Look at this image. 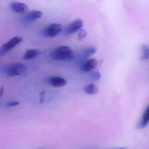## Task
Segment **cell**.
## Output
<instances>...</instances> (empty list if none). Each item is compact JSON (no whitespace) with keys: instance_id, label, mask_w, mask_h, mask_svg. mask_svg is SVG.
<instances>
[{"instance_id":"cell-6","label":"cell","mask_w":149,"mask_h":149,"mask_svg":"<svg viewBox=\"0 0 149 149\" xmlns=\"http://www.w3.org/2000/svg\"><path fill=\"white\" fill-rule=\"evenodd\" d=\"M47 80L49 85L54 87H63L67 83L66 79L58 76H50L47 79Z\"/></svg>"},{"instance_id":"cell-10","label":"cell","mask_w":149,"mask_h":149,"mask_svg":"<svg viewBox=\"0 0 149 149\" xmlns=\"http://www.w3.org/2000/svg\"><path fill=\"white\" fill-rule=\"evenodd\" d=\"M96 52V48L93 46H88L83 48L80 53L79 57L81 59L82 61H85L88 59V58L91 55H94Z\"/></svg>"},{"instance_id":"cell-7","label":"cell","mask_w":149,"mask_h":149,"mask_svg":"<svg viewBox=\"0 0 149 149\" xmlns=\"http://www.w3.org/2000/svg\"><path fill=\"white\" fill-rule=\"evenodd\" d=\"M98 65V61L95 58H90L82 61L80 69L84 72H90L94 69Z\"/></svg>"},{"instance_id":"cell-5","label":"cell","mask_w":149,"mask_h":149,"mask_svg":"<svg viewBox=\"0 0 149 149\" xmlns=\"http://www.w3.org/2000/svg\"><path fill=\"white\" fill-rule=\"evenodd\" d=\"M83 25V22L80 19H77L69 24H68L64 29L65 34L66 35L72 34L81 29Z\"/></svg>"},{"instance_id":"cell-14","label":"cell","mask_w":149,"mask_h":149,"mask_svg":"<svg viewBox=\"0 0 149 149\" xmlns=\"http://www.w3.org/2000/svg\"><path fill=\"white\" fill-rule=\"evenodd\" d=\"M140 59L142 61H146L149 59V46L144 44L141 47Z\"/></svg>"},{"instance_id":"cell-3","label":"cell","mask_w":149,"mask_h":149,"mask_svg":"<svg viewBox=\"0 0 149 149\" xmlns=\"http://www.w3.org/2000/svg\"><path fill=\"white\" fill-rule=\"evenodd\" d=\"M22 38L20 36H15L9 39L6 42L4 43L0 48V55L3 56L9 51L14 48L17 45L21 42Z\"/></svg>"},{"instance_id":"cell-17","label":"cell","mask_w":149,"mask_h":149,"mask_svg":"<svg viewBox=\"0 0 149 149\" xmlns=\"http://www.w3.org/2000/svg\"><path fill=\"white\" fill-rule=\"evenodd\" d=\"M19 104V102L16 101H9L6 104V106L7 107H13L18 105Z\"/></svg>"},{"instance_id":"cell-15","label":"cell","mask_w":149,"mask_h":149,"mask_svg":"<svg viewBox=\"0 0 149 149\" xmlns=\"http://www.w3.org/2000/svg\"><path fill=\"white\" fill-rule=\"evenodd\" d=\"M86 35H87V31H86V30L81 29V30H80L78 31V33H77L78 40H79V41L82 40L83 39H84L86 37Z\"/></svg>"},{"instance_id":"cell-18","label":"cell","mask_w":149,"mask_h":149,"mask_svg":"<svg viewBox=\"0 0 149 149\" xmlns=\"http://www.w3.org/2000/svg\"><path fill=\"white\" fill-rule=\"evenodd\" d=\"M3 94V86H1V96H2Z\"/></svg>"},{"instance_id":"cell-4","label":"cell","mask_w":149,"mask_h":149,"mask_svg":"<svg viewBox=\"0 0 149 149\" xmlns=\"http://www.w3.org/2000/svg\"><path fill=\"white\" fill-rule=\"evenodd\" d=\"M62 30V26L59 23H51L44 30L43 34L48 37H54L58 35Z\"/></svg>"},{"instance_id":"cell-8","label":"cell","mask_w":149,"mask_h":149,"mask_svg":"<svg viewBox=\"0 0 149 149\" xmlns=\"http://www.w3.org/2000/svg\"><path fill=\"white\" fill-rule=\"evenodd\" d=\"M42 15V12L38 10H33L27 13L23 16V22L25 23H31L39 18Z\"/></svg>"},{"instance_id":"cell-2","label":"cell","mask_w":149,"mask_h":149,"mask_svg":"<svg viewBox=\"0 0 149 149\" xmlns=\"http://www.w3.org/2000/svg\"><path fill=\"white\" fill-rule=\"evenodd\" d=\"M26 70V66L20 62L10 63L4 65L2 68V73L8 77L20 76Z\"/></svg>"},{"instance_id":"cell-11","label":"cell","mask_w":149,"mask_h":149,"mask_svg":"<svg viewBox=\"0 0 149 149\" xmlns=\"http://www.w3.org/2000/svg\"><path fill=\"white\" fill-rule=\"evenodd\" d=\"M149 123V104L145 108L141 119L138 125V127L140 129L144 128Z\"/></svg>"},{"instance_id":"cell-1","label":"cell","mask_w":149,"mask_h":149,"mask_svg":"<svg viewBox=\"0 0 149 149\" xmlns=\"http://www.w3.org/2000/svg\"><path fill=\"white\" fill-rule=\"evenodd\" d=\"M50 58L52 60L56 61H70L74 58V53L70 47L60 45L51 51Z\"/></svg>"},{"instance_id":"cell-20","label":"cell","mask_w":149,"mask_h":149,"mask_svg":"<svg viewBox=\"0 0 149 149\" xmlns=\"http://www.w3.org/2000/svg\"><path fill=\"white\" fill-rule=\"evenodd\" d=\"M40 149H41V148H40Z\"/></svg>"},{"instance_id":"cell-16","label":"cell","mask_w":149,"mask_h":149,"mask_svg":"<svg viewBox=\"0 0 149 149\" xmlns=\"http://www.w3.org/2000/svg\"><path fill=\"white\" fill-rule=\"evenodd\" d=\"M90 77L93 80L97 81V80H99L101 78V74L99 72L95 71V72H93L91 73Z\"/></svg>"},{"instance_id":"cell-12","label":"cell","mask_w":149,"mask_h":149,"mask_svg":"<svg viewBox=\"0 0 149 149\" xmlns=\"http://www.w3.org/2000/svg\"><path fill=\"white\" fill-rule=\"evenodd\" d=\"M40 54H41L40 51L37 49H34V48L28 49L24 52L23 56V59L24 60L33 59L39 56Z\"/></svg>"},{"instance_id":"cell-19","label":"cell","mask_w":149,"mask_h":149,"mask_svg":"<svg viewBox=\"0 0 149 149\" xmlns=\"http://www.w3.org/2000/svg\"><path fill=\"white\" fill-rule=\"evenodd\" d=\"M112 149H127L126 147H118V148H112Z\"/></svg>"},{"instance_id":"cell-9","label":"cell","mask_w":149,"mask_h":149,"mask_svg":"<svg viewBox=\"0 0 149 149\" xmlns=\"http://www.w3.org/2000/svg\"><path fill=\"white\" fill-rule=\"evenodd\" d=\"M9 6L13 11L18 13H24L28 9L27 5L25 3L21 2H12L10 3Z\"/></svg>"},{"instance_id":"cell-13","label":"cell","mask_w":149,"mask_h":149,"mask_svg":"<svg viewBox=\"0 0 149 149\" xmlns=\"http://www.w3.org/2000/svg\"><path fill=\"white\" fill-rule=\"evenodd\" d=\"M84 91L89 95H93L98 91V87L93 83H90L86 85L83 88Z\"/></svg>"}]
</instances>
